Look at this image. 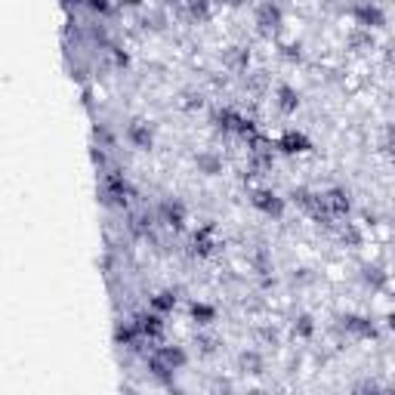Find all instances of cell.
<instances>
[{"instance_id": "6da1fadb", "label": "cell", "mask_w": 395, "mask_h": 395, "mask_svg": "<svg viewBox=\"0 0 395 395\" xmlns=\"http://www.w3.org/2000/svg\"><path fill=\"white\" fill-rule=\"evenodd\" d=\"M127 195H130V182L123 173L117 170H108L102 176V201L111 204V207H123L127 204Z\"/></svg>"}, {"instance_id": "7a4b0ae2", "label": "cell", "mask_w": 395, "mask_h": 395, "mask_svg": "<svg viewBox=\"0 0 395 395\" xmlns=\"http://www.w3.org/2000/svg\"><path fill=\"white\" fill-rule=\"evenodd\" d=\"M250 204L259 210V213L272 216V219H281L284 216V198H278L275 191H269V189H253Z\"/></svg>"}, {"instance_id": "3957f363", "label": "cell", "mask_w": 395, "mask_h": 395, "mask_svg": "<svg viewBox=\"0 0 395 395\" xmlns=\"http://www.w3.org/2000/svg\"><path fill=\"white\" fill-rule=\"evenodd\" d=\"M281 22H284V12L275 0H265V3L256 6V28L263 31V34H275V31L281 28Z\"/></svg>"}, {"instance_id": "277c9868", "label": "cell", "mask_w": 395, "mask_h": 395, "mask_svg": "<svg viewBox=\"0 0 395 395\" xmlns=\"http://www.w3.org/2000/svg\"><path fill=\"white\" fill-rule=\"evenodd\" d=\"M352 19H355V25H361V28H383V22H386L383 10L376 3H370V0H358V3L352 6Z\"/></svg>"}, {"instance_id": "5b68a950", "label": "cell", "mask_w": 395, "mask_h": 395, "mask_svg": "<svg viewBox=\"0 0 395 395\" xmlns=\"http://www.w3.org/2000/svg\"><path fill=\"white\" fill-rule=\"evenodd\" d=\"M339 331L352 333V337H358V339H374L376 337L374 321L364 318V315H343V318H339Z\"/></svg>"}, {"instance_id": "8992f818", "label": "cell", "mask_w": 395, "mask_h": 395, "mask_svg": "<svg viewBox=\"0 0 395 395\" xmlns=\"http://www.w3.org/2000/svg\"><path fill=\"white\" fill-rule=\"evenodd\" d=\"M321 198H324V207L333 219H343V216L352 210V201L343 189H327V191H321Z\"/></svg>"}, {"instance_id": "52a82bcc", "label": "cell", "mask_w": 395, "mask_h": 395, "mask_svg": "<svg viewBox=\"0 0 395 395\" xmlns=\"http://www.w3.org/2000/svg\"><path fill=\"white\" fill-rule=\"evenodd\" d=\"M275 145L281 148L284 154H302V152H309V148H312V142H309L306 133H300V130H284V133L278 136Z\"/></svg>"}, {"instance_id": "ba28073f", "label": "cell", "mask_w": 395, "mask_h": 395, "mask_svg": "<svg viewBox=\"0 0 395 395\" xmlns=\"http://www.w3.org/2000/svg\"><path fill=\"white\" fill-rule=\"evenodd\" d=\"M216 247H219L216 244V226H201L191 235V253H198V256H210Z\"/></svg>"}, {"instance_id": "9c48e42d", "label": "cell", "mask_w": 395, "mask_h": 395, "mask_svg": "<svg viewBox=\"0 0 395 395\" xmlns=\"http://www.w3.org/2000/svg\"><path fill=\"white\" fill-rule=\"evenodd\" d=\"M136 327H139L142 339H148V343L160 339V333H164V321H160L158 312H142L139 318H136Z\"/></svg>"}, {"instance_id": "30bf717a", "label": "cell", "mask_w": 395, "mask_h": 395, "mask_svg": "<svg viewBox=\"0 0 395 395\" xmlns=\"http://www.w3.org/2000/svg\"><path fill=\"white\" fill-rule=\"evenodd\" d=\"M158 216H160V222H167V226L173 228V232H179V228L185 226V207H182V201H164L158 207Z\"/></svg>"}, {"instance_id": "8fae6325", "label": "cell", "mask_w": 395, "mask_h": 395, "mask_svg": "<svg viewBox=\"0 0 395 395\" xmlns=\"http://www.w3.org/2000/svg\"><path fill=\"white\" fill-rule=\"evenodd\" d=\"M222 65H226L232 74H244L247 65H250V53H247V47H228L226 53H222Z\"/></svg>"}, {"instance_id": "7c38bea8", "label": "cell", "mask_w": 395, "mask_h": 395, "mask_svg": "<svg viewBox=\"0 0 395 395\" xmlns=\"http://www.w3.org/2000/svg\"><path fill=\"white\" fill-rule=\"evenodd\" d=\"M127 139L133 142L136 148H152L154 145V130L148 127L145 121H133L127 127Z\"/></svg>"}, {"instance_id": "4fadbf2b", "label": "cell", "mask_w": 395, "mask_h": 395, "mask_svg": "<svg viewBox=\"0 0 395 395\" xmlns=\"http://www.w3.org/2000/svg\"><path fill=\"white\" fill-rule=\"evenodd\" d=\"M275 105L284 111V115H294L296 105H300V93H296L290 84H278L275 86Z\"/></svg>"}, {"instance_id": "5bb4252c", "label": "cell", "mask_w": 395, "mask_h": 395, "mask_svg": "<svg viewBox=\"0 0 395 395\" xmlns=\"http://www.w3.org/2000/svg\"><path fill=\"white\" fill-rule=\"evenodd\" d=\"M195 167H198V173H204V176H216V173H222V158L216 152H198Z\"/></svg>"}, {"instance_id": "9a60e30c", "label": "cell", "mask_w": 395, "mask_h": 395, "mask_svg": "<svg viewBox=\"0 0 395 395\" xmlns=\"http://www.w3.org/2000/svg\"><path fill=\"white\" fill-rule=\"evenodd\" d=\"M238 368L244 370V374H263V370H265V358L259 355L256 349H244L238 355Z\"/></svg>"}, {"instance_id": "2e32d148", "label": "cell", "mask_w": 395, "mask_h": 395, "mask_svg": "<svg viewBox=\"0 0 395 395\" xmlns=\"http://www.w3.org/2000/svg\"><path fill=\"white\" fill-rule=\"evenodd\" d=\"M346 43H349V49H355V53H364V49L374 47V34H370V28H352L349 37H346Z\"/></svg>"}, {"instance_id": "e0dca14e", "label": "cell", "mask_w": 395, "mask_h": 395, "mask_svg": "<svg viewBox=\"0 0 395 395\" xmlns=\"http://www.w3.org/2000/svg\"><path fill=\"white\" fill-rule=\"evenodd\" d=\"M361 281L368 284L370 290H383L389 284V275L380 269V265H370L368 263V265H361Z\"/></svg>"}, {"instance_id": "ac0fdd59", "label": "cell", "mask_w": 395, "mask_h": 395, "mask_svg": "<svg viewBox=\"0 0 395 395\" xmlns=\"http://www.w3.org/2000/svg\"><path fill=\"white\" fill-rule=\"evenodd\" d=\"M189 315L198 321V324H204V327L213 324V321H216V309L210 306V302H201V300L191 302V306H189Z\"/></svg>"}, {"instance_id": "d6986e66", "label": "cell", "mask_w": 395, "mask_h": 395, "mask_svg": "<svg viewBox=\"0 0 395 395\" xmlns=\"http://www.w3.org/2000/svg\"><path fill=\"white\" fill-rule=\"evenodd\" d=\"M152 309L154 312H173V309H176V290H160V294H154Z\"/></svg>"}, {"instance_id": "ffe728a7", "label": "cell", "mask_w": 395, "mask_h": 395, "mask_svg": "<svg viewBox=\"0 0 395 395\" xmlns=\"http://www.w3.org/2000/svg\"><path fill=\"white\" fill-rule=\"evenodd\" d=\"M337 238H339V244H346V247H361V232H358V226H352V222L339 226Z\"/></svg>"}, {"instance_id": "44dd1931", "label": "cell", "mask_w": 395, "mask_h": 395, "mask_svg": "<svg viewBox=\"0 0 395 395\" xmlns=\"http://www.w3.org/2000/svg\"><path fill=\"white\" fill-rule=\"evenodd\" d=\"M185 10H189L191 19H198V22H207L210 19V0H185Z\"/></svg>"}, {"instance_id": "7402d4cb", "label": "cell", "mask_w": 395, "mask_h": 395, "mask_svg": "<svg viewBox=\"0 0 395 395\" xmlns=\"http://www.w3.org/2000/svg\"><path fill=\"white\" fill-rule=\"evenodd\" d=\"M315 333V321H312V315H296V321H294V337H300V339H309Z\"/></svg>"}, {"instance_id": "603a6c76", "label": "cell", "mask_w": 395, "mask_h": 395, "mask_svg": "<svg viewBox=\"0 0 395 395\" xmlns=\"http://www.w3.org/2000/svg\"><path fill=\"white\" fill-rule=\"evenodd\" d=\"M195 346H198V352H201V355H213L216 346H219V337H213V333H198Z\"/></svg>"}, {"instance_id": "cb8c5ba5", "label": "cell", "mask_w": 395, "mask_h": 395, "mask_svg": "<svg viewBox=\"0 0 395 395\" xmlns=\"http://www.w3.org/2000/svg\"><path fill=\"white\" fill-rule=\"evenodd\" d=\"M281 56L290 62H300L302 59V47L300 43H281Z\"/></svg>"}, {"instance_id": "d4e9b609", "label": "cell", "mask_w": 395, "mask_h": 395, "mask_svg": "<svg viewBox=\"0 0 395 395\" xmlns=\"http://www.w3.org/2000/svg\"><path fill=\"white\" fill-rule=\"evenodd\" d=\"M265 84H269V80H265V74H263V71H253V74H247V86H250L253 93L265 90Z\"/></svg>"}, {"instance_id": "484cf974", "label": "cell", "mask_w": 395, "mask_h": 395, "mask_svg": "<svg viewBox=\"0 0 395 395\" xmlns=\"http://www.w3.org/2000/svg\"><path fill=\"white\" fill-rule=\"evenodd\" d=\"M386 148H389V154L395 158V123H389V127H386Z\"/></svg>"}, {"instance_id": "4316f807", "label": "cell", "mask_w": 395, "mask_h": 395, "mask_svg": "<svg viewBox=\"0 0 395 395\" xmlns=\"http://www.w3.org/2000/svg\"><path fill=\"white\" fill-rule=\"evenodd\" d=\"M201 105H204L201 93H198V96L195 93H185V108H201Z\"/></svg>"}, {"instance_id": "83f0119b", "label": "cell", "mask_w": 395, "mask_h": 395, "mask_svg": "<svg viewBox=\"0 0 395 395\" xmlns=\"http://www.w3.org/2000/svg\"><path fill=\"white\" fill-rule=\"evenodd\" d=\"M259 339H263V343H272V346H275V343H278V333L269 331V327H263V331H259Z\"/></svg>"}, {"instance_id": "f1b7e54d", "label": "cell", "mask_w": 395, "mask_h": 395, "mask_svg": "<svg viewBox=\"0 0 395 395\" xmlns=\"http://www.w3.org/2000/svg\"><path fill=\"white\" fill-rule=\"evenodd\" d=\"M86 3L96 6V10H108V3H105V0H86Z\"/></svg>"}, {"instance_id": "f546056e", "label": "cell", "mask_w": 395, "mask_h": 395, "mask_svg": "<svg viewBox=\"0 0 395 395\" xmlns=\"http://www.w3.org/2000/svg\"><path fill=\"white\" fill-rule=\"evenodd\" d=\"M386 327H389V331H395V312L386 315Z\"/></svg>"}, {"instance_id": "4dcf8cb0", "label": "cell", "mask_w": 395, "mask_h": 395, "mask_svg": "<svg viewBox=\"0 0 395 395\" xmlns=\"http://www.w3.org/2000/svg\"><path fill=\"white\" fill-rule=\"evenodd\" d=\"M121 3H123V6H139L142 0H121Z\"/></svg>"}, {"instance_id": "1f68e13d", "label": "cell", "mask_w": 395, "mask_h": 395, "mask_svg": "<svg viewBox=\"0 0 395 395\" xmlns=\"http://www.w3.org/2000/svg\"><path fill=\"white\" fill-rule=\"evenodd\" d=\"M164 3H179V0H164Z\"/></svg>"}]
</instances>
